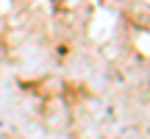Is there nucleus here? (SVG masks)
<instances>
[]
</instances>
